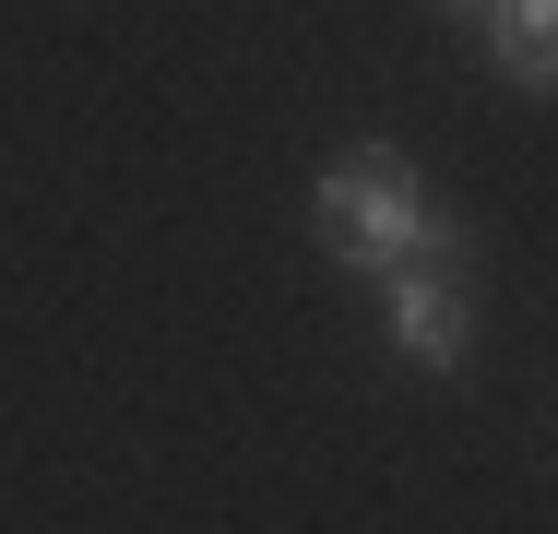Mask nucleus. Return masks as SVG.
I'll list each match as a JSON object with an SVG mask.
<instances>
[{"mask_svg":"<svg viewBox=\"0 0 558 534\" xmlns=\"http://www.w3.org/2000/svg\"><path fill=\"white\" fill-rule=\"evenodd\" d=\"M310 226H322V250L356 262V274H392V262H440V274H463V262H475L463 214L428 203L416 155H392V143L333 155V167H322V191H310Z\"/></svg>","mask_w":558,"mask_h":534,"instance_id":"f257e3e1","label":"nucleus"},{"mask_svg":"<svg viewBox=\"0 0 558 534\" xmlns=\"http://www.w3.org/2000/svg\"><path fill=\"white\" fill-rule=\"evenodd\" d=\"M380 332H392L404 368H463V332H475L463 274H440V262H392V274H380Z\"/></svg>","mask_w":558,"mask_h":534,"instance_id":"f03ea898","label":"nucleus"},{"mask_svg":"<svg viewBox=\"0 0 558 534\" xmlns=\"http://www.w3.org/2000/svg\"><path fill=\"white\" fill-rule=\"evenodd\" d=\"M487 36H499V72H511L523 96H547V72H558V0H487Z\"/></svg>","mask_w":558,"mask_h":534,"instance_id":"7ed1b4c3","label":"nucleus"},{"mask_svg":"<svg viewBox=\"0 0 558 534\" xmlns=\"http://www.w3.org/2000/svg\"><path fill=\"white\" fill-rule=\"evenodd\" d=\"M440 12H451V24H487V0H440Z\"/></svg>","mask_w":558,"mask_h":534,"instance_id":"20e7f679","label":"nucleus"}]
</instances>
